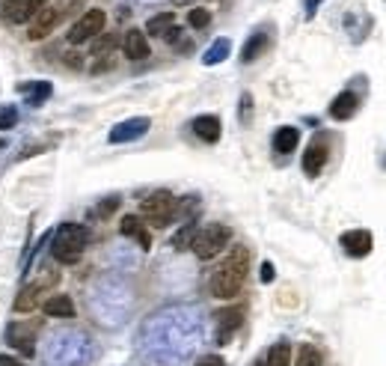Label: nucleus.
Listing matches in <instances>:
<instances>
[{"label":"nucleus","mask_w":386,"mask_h":366,"mask_svg":"<svg viewBox=\"0 0 386 366\" xmlns=\"http://www.w3.org/2000/svg\"><path fill=\"white\" fill-rule=\"evenodd\" d=\"M95 357L93 339L80 330H57L42 348L45 366H89Z\"/></svg>","instance_id":"1"},{"label":"nucleus","mask_w":386,"mask_h":366,"mask_svg":"<svg viewBox=\"0 0 386 366\" xmlns=\"http://www.w3.org/2000/svg\"><path fill=\"white\" fill-rule=\"evenodd\" d=\"M66 57H69V60H66V62H69V66H75V69L80 66V60H77V54H66Z\"/></svg>","instance_id":"41"},{"label":"nucleus","mask_w":386,"mask_h":366,"mask_svg":"<svg viewBox=\"0 0 386 366\" xmlns=\"http://www.w3.org/2000/svg\"><path fill=\"white\" fill-rule=\"evenodd\" d=\"M298 143H300V131L294 128V125H282V128H276V134H274V152L289 155V152L298 149Z\"/></svg>","instance_id":"22"},{"label":"nucleus","mask_w":386,"mask_h":366,"mask_svg":"<svg viewBox=\"0 0 386 366\" xmlns=\"http://www.w3.org/2000/svg\"><path fill=\"white\" fill-rule=\"evenodd\" d=\"M330 158V143L324 137H315L303 152V173L306 176H321V170H324Z\"/></svg>","instance_id":"10"},{"label":"nucleus","mask_w":386,"mask_h":366,"mask_svg":"<svg viewBox=\"0 0 386 366\" xmlns=\"http://www.w3.org/2000/svg\"><path fill=\"white\" fill-rule=\"evenodd\" d=\"M265 366H291V345L280 339V343H274L267 348V354L262 357Z\"/></svg>","instance_id":"23"},{"label":"nucleus","mask_w":386,"mask_h":366,"mask_svg":"<svg viewBox=\"0 0 386 366\" xmlns=\"http://www.w3.org/2000/svg\"><path fill=\"white\" fill-rule=\"evenodd\" d=\"M149 128H152L149 116H131V119L113 125V131L107 134V140H110V143H131V140H140Z\"/></svg>","instance_id":"9"},{"label":"nucleus","mask_w":386,"mask_h":366,"mask_svg":"<svg viewBox=\"0 0 386 366\" xmlns=\"http://www.w3.org/2000/svg\"><path fill=\"white\" fill-rule=\"evenodd\" d=\"M229 51H232V42L229 39H214L211 48L202 54V62H205V66H220V62L229 57Z\"/></svg>","instance_id":"25"},{"label":"nucleus","mask_w":386,"mask_h":366,"mask_svg":"<svg viewBox=\"0 0 386 366\" xmlns=\"http://www.w3.org/2000/svg\"><path fill=\"white\" fill-rule=\"evenodd\" d=\"M27 3H30V6H33V12H39V9H42V6H48V0H27Z\"/></svg>","instance_id":"40"},{"label":"nucleus","mask_w":386,"mask_h":366,"mask_svg":"<svg viewBox=\"0 0 386 366\" xmlns=\"http://www.w3.org/2000/svg\"><path fill=\"white\" fill-rule=\"evenodd\" d=\"M294 366H324V357H321V352L315 345H300L298 363H294Z\"/></svg>","instance_id":"28"},{"label":"nucleus","mask_w":386,"mask_h":366,"mask_svg":"<svg viewBox=\"0 0 386 366\" xmlns=\"http://www.w3.org/2000/svg\"><path fill=\"white\" fill-rule=\"evenodd\" d=\"M176 205H178V200L169 191H155V194H149L146 200L140 203V214L152 223V227L164 229L176 218Z\"/></svg>","instance_id":"5"},{"label":"nucleus","mask_w":386,"mask_h":366,"mask_svg":"<svg viewBox=\"0 0 386 366\" xmlns=\"http://www.w3.org/2000/svg\"><path fill=\"white\" fill-rule=\"evenodd\" d=\"M321 3H324V0H306V3H303V6H306V18H312V15H315Z\"/></svg>","instance_id":"36"},{"label":"nucleus","mask_w":386,"mask_h":366,"mask_svg":"<svg viewBox=\"0 0 386 366\" xmlns=\"http://www.w3.org/2000/svg\"><path fill=\"white\" fill-rule=\"evenodd\" d=\"M0 366H27L24 361H18L12 354H0Z\"/></svg>","instance_id":"34"},{"label":"nucleus","mask_w":386,"mask_h":366,"mask_svg":"<svg viewBox=\"0 0 386 366\" xmlns=\"http://www.w3.org/2000/svg\"><path fill=\"white\" fill-rule=\"evenodd\" d=\"M15 122H18V111L12 104H3L0 107V131H9V128H15Z\"/></svg>","instance_id":"30"},{"label":"nucleus","mask_w":386,"mask_h":366,"mask_svg":"<svg viewBox=\"0 0 386 366\" xmlns=\"http://www.w3.org/2000/svg\"><path fill=\"white\" fill-rule=\"evenodd\" d=\"M187 24H191L193 30H202V27H208V24H211V9L193 6L191 12H187Z\"/></svg>","instance_id":"29"},{"label":"nucleus","mask_w":386,"mask_h":366,"mask_svg":"<svg viewBox=\"0 0 386 366\" xmlns=\"http://www.w3.org/2000/svg\"><path fill=\"white\" fill-rule=\"evenodd\" d=\"M66 18V6H42L39 12L33 15V24H30V33H27V39L30 42H39L45 36H51L53 30L60 27V21Z\"/></svg>","instance_id":"7"},{"label":"nucleus","mask_w":386,"mask_h":366,"mask_svg":"<svg viewBox=\"0 0 386 366\" xmlns=\"http://www.w3.org/2000/svg\"><path fill=\"white\" fill-rule=\"evenodd\" d=\"M45 277H39V280H33V283H27L24 289H21V295L12 301V310L15 312H30V310H36L39 307V295L48 289V286H53L57 283V271H51V268H45Z\"/></svg>","instance_id":"8"},{"label":"nucleus","mask_w":386,"mask_h":366,"mask_svg":"<svg viewBox=\"0 0 386 366\" xmlns=\"http://www.w3.org/2000/svg\"><path fill=\"white\" fill-rule=\"evenodd\" d=\"M119 232H122L125 238L140 241V247H143V250H149V247H152V238H149V232H146V227H143V220L137 218V214H125L122 223H119Z\"/></svg>","instance_id":"18"},{"label":"nucleus","mask_w":386,"mask_h":366,"mask_svg":"<svg viewBox=\"0 0 386 366\" xmlns=\"http://www.w3.org/2000/svg\"><path fill=\"white\" fill-rule=\"evenodd\" d=\"M86 0H69L66 3V12H80V6H84Z\"/></svg>","instance_id":"37"},{"label":"nucleus","mask_w":386,"mask_h":366,"mask_svg":"<svg viewBox=\"0 0 386 366\" xmlns=\"http://www.w3.org/2000/svg\"><path fill=\"white\" fill-rule=\"evenodd\" d=\"M176 3H184V0H176Z\"/></svg>","instance_id":"44"},{"label":"nucleus","mask_w":386,"mask_h":366,"mask_svg":"<svg viewBox=\"0 0 386 366\" xmlns=\"http://www.w3.org/2000/svg\"><path fill=\"white\" fill-rule=\"evenodd\" d=\"M250 274V250L247 247H232L226 259L217 265V271L211 274V295L220 301H232L235 295L244 289Z\"/></svg>","instance_id":"2"},{"label":"nucleus","mask_w":386,"mask_h":366,"mask_svg":"<svg viewBox=\"0 0 386 366\" xmlns=\"http://www.w3.org/2000/svg\"><path fill=\"white\" fill-rule=\"evenodd\" d=\"M241 321H244V307H226L214 316V325H217V345L229 343L232 334L241 328Z\"/></svg>","instance_id":"11"},{"label":"nucleus","mask_w":386,"mask_h":366,"mask_svg":"<svg viewBox=\"0 0 386 366\" xmlns=\"http://www.w3.org/2000/svg\"><path fill=\"white\" fill-rule=\"evenodd\" d=\"M122 51H125V57H128V60H146L149 54H152L146 33L134 30V27H131V30L122 36Z\"/></svg>","instance_id":"14"},{"label":"nucleus","mask_w":386,"mask_h":366,"mask_svg":"<svg viewBox=\"0 0 386 366\" xmlns=\"http://www.w3.org/2000/svg\"><path fill=\"white\" fill-rule=\"evenodd\" d=\"M104 24H107L104 9H86V12L80 15L75 24H71V30H69V42H71V45L93 42L95 36H101V33H104Z\"/></svg>","instance_id":"6"},{"label":"nucleus","mask_w":386,"mask_h":366,"mask_svg":"<svg viewBox=\"0 0 386 366\" xmlns=\"http://www.w3.org/2000/svg\"><path fill=\"white\" fill-rule=\"evenodd\" d=\"M178 36H182V30H178V27H173V30H169L164 39H167V42H178Z\"/></svg>","instance_id":"39"},{"label":"nucleus","mask_w":386,"mask_h":366,"mask_svg":"<svg viewBox=\"0 0 386 366\" xmlns=\"http://www.w3.org/2000/svg\"><path fill=\"white\" fill-rule=\"evenodd\" d=\"M173 27H176V12H160V15H152L146 21V33L149 36H160V39H164Z\"/></svg>","instance_id":"24"},{"label":"nucleus","mask_w":386,"mask_h":366,"mask_svg":"<svg viewBox=\"0 0 386 366\" xmlns=\"http://www.w3.org/2000/svg\"><path fill=\"white\" fill-rule=\"evenodd\" d=\"M196 366H226V361H223L220 354H205L196 361Z\"/></svg>","instance_id":"33"},{"label":"nucleus","mask_w":386,"mask_h":366,"mask_svg":"<svg viewBox=\"0 0 386 366\" xmlns=\"http://www.w3.org/2000/svg\"><path fill=\"white\" fill-rule=\"evenodd\" d=\"M357 104H360V98H357L351 89H345V93H339L333 102H330V116L339 122H345V119H351V116L357 113Z\"/></svg>","instance_id":"17"},{"label":"nucleus","mask_w":386,"mask_h":366,"mask_svg":"<svg viewBox=\"0 0 386 366\" xmlns=\"http://www.w3.org/2000/svg\"><path fill=\"white\" fill-rule=\"evenodd\" d=\"M253 366H265V361H256V363H253Z\"/></svg>","instance_id":"43"},{"label":"nucleus","mask_w":386,"mask_h":366,"mask_svg":"<svg viewBox=\"0 0 386 366\" xmlns=\"http://www.w3.org/2000/svg\"><path fill=\"white\" fill-rule=\"evenodd\" d=\"M9 343H12L18 352L24 357H33L36 354V325H24V321H15V325H9Z\"/></svg>","instance_id":"12"},{"label":"nucleus","mask_w":386,"mask_h":366,"mask_svg":"<svg viewBox=\"0 0 386 366\" xmlns=\"http://www.w3.org/2000/svg\"><path fill=\"white\" fill-rule=\"evenodd\" d=\"M104 69H113V60H104V57H101V60H98L95 66H93V71H104Z\"/></svg>","instance_id":"38"},{"label":"nucleus","mask_w":386,"mask_h":366,"mask_svg":"<svg viewBox=\"0 0 386 366\" xmlns=\"http://www.w3.org/2000/svg\"><path fill=\"white\" fill-rule=\"evenodd\" d=\"M250 116H253V95L244 93L241 95V122H250Z\"/></svg>","instance_id":"32"},{"label":"nucleus","mask_w":386,"mask_h":366,"mask_svg":"<svg viewBox=\"0 0 386 366\" xmlns=\"http://www.w3.org/2000/svg\"><path fill=\"white\" fill-rule=\"evenodd\" d=\"M21 93H24V104L39 107L53 95V87L48 80H30V84H21Z\"/></svg>","instance_id":"20"},{"label":"nucleus","mask_w":386,"mask_h":366,"mask_svg":"<svg viewBox=\"0 0 386 366\" xmlns=\"http://www.w3.org/2000/svg\"><path fill=\"white\" fill-rule=\"evenodd\" d=\"M33 15L36 12L27 0H0V18L9 24H24V21H30Z\"/></svg>","instance_id":"15"},{"label":"nucleus","mask_w":386,"mask_h":366,"mask_svg":"<svg viewBox=\"0 0 386 366\" xmlns=\"http://www.w3.org/2000/svg\"><path fill=\"white\" fill-rule=\"evenodd\" d=\"M116 209H119V196H110V200H104V203L95 209V218H107V214H113Z\"/></svg>","instance_id":"31"},{"label":"nucleus","mask_w":386,"mask_h":366,"mask_svg":"<svg viewBox=\"0 0 386 366\" xmlns=\"http://www.w3.org/2000/svg\"><path fill=\"white\" fill-rule=\"evenodd\" d=\"M0 149H6V140L3 137H0Z\"/></svg>","instance_id":"42"},{"label":"nucleus","mask_w":386,"mask_h":366,"mask_svg":"<svg viewBox=\"0 0 386 366\" xmlns=\"http://www.w3.org/2000/svg\"><path fill=\"white\" fill-rule=\"evenodd\" d=\"M89 244V229L84 223H60V229L51 236V253L62 265H75Z\"/></svg>","instance_id":"3"},{"label":"nucleus","mask_w":386,"mask_h":366,"mask_svg":"<svg viewBox=\"0 0 386 366\" xmlns=\"http://www.w3.org/2000/svg\"><path fill=\"white\" fill-rule=\"evenodd\" d=\"M271 280H274V265L262 262V283H271Z\"/></svg>","instance_id":"35"},{"label":"nucleus","mask_w":386,"mask_h":366,"mask_svg":"<svg viewBox=\"0 0 386 366\" xmlns=\"http://www.w3.org/2000/svg\"><path fill=\"white\" fill-rule=\"evenodd\" d=\"M342 247H345V253L354 256V259L369 256L372 253V232H365V229L345 232V236H342Z\"/></svg>","instance_id":"13"},{"label":"nucleus","mask_w":386,"mask_h":366,"mask_svg":"<svg viewBox=\"0 0 386 366\" xmlns=\"http://www.w3.org/2000/svg\"><path fill=\"white\" fill-rule=\"evenodd\" d=\"M119 45V36L116 33H101L93 39V57H110V51Z\"/></svg>","instance_id":"26"},{"label":"nucleus","mask_w":386,"mask_h":366,"mask_svg":"<svg viewBox=\"0 0 386 366\" xmlns=\"http://www.w3.org/2000/svg\"><path fill=\"white\" fill-rule=\"evenodd\" d=\"M267 42H271V36H267L265 30H256L250 33V39L244 42V48H241V62H256L258 57L265 54Z\"/></svg>","instance_id":"21"},{"label":"nucleus","mask_w":386,"mask_h":366,"mask_svg":"<svg viewBox=\"0 0 386 366\" xmlns=\"http://www.w3.org/2000/svg\"><path fill=\"white\" fill-rule=\"evenodd\" d=\"M196 229H200V227H196V220H187L184 227H182V229H178L176 236H173V247H176V250H187V247L193 244Z\"/></svg>","instance_id":"27"},{"label":"nucleus","mask_w":386,"mask_h":366,"mask_svg":"<svg viewBox=\"0 0 386 366\" xmlns=\"http://www.w3.org/2000/svg\"><path fill=\"white\" fill-rule=\"evenodd\" d=\"M42 312L51 319H71L75 316V301H71L69 295H51V298L42 304Z\"/></svg>","instance_id":"19"},{"label":"nucleus","mask_w":386,"mask_h":366,"mask_svg":"<svg viewBox=\"0 0 386 366\" xmlns=\"http://www.w3.org/2000/svg\"><path fill=\"white\" fill-rule=\"evenodd\" d=\"M191 128H193V134H196L200 140H205V143H217V140H220V128H223V125H220V116L202 113V116H196V119H193Z\"/></svg>","instance_id":"16"},{"label":"nucleus","mask_w":386,"mask_h":366,"mask_svg":"<svg viewBox=\"0 0 386 366\" xmlns=\"http://www.w3.org/2000/svg\"><path fill=\"white\" fill-rule=\"evenodd\" d=\"M229 241H232V229L226 223H205V227L196 229L191 250L196 253V259L205 262V259H214L217 253H223L229 247Z\"/></svg>","instance_id":"4"}]
</instances>
